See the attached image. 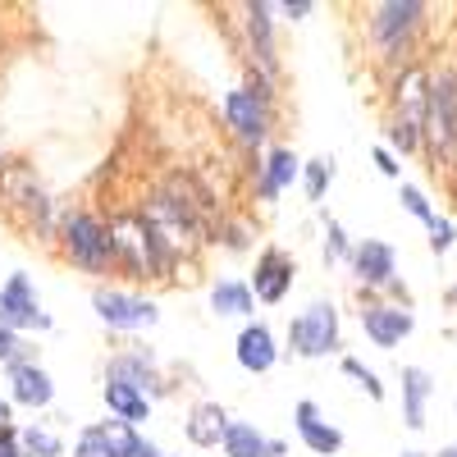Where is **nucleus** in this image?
I'll list each match as a JSON object with an SVG mask.
<instances>
[{"label":"nucleus","mask_w":457,"mask_h":457,"mask_svg":"<svg viewBox=\"0 0 457 457\" xmlns=\"http://www.w3.org/2000/svg\"><path fill=\"white\" fill-rule=\"evenodd\" d=\"M247 32H252V51L265 64V73L275 69V23H270V5H247Z\"/></svg>","instance_id":"nucleus-20"},{"label":"nucleus","mask_w":457,"mask_h":457,"mask_svg":"<svg viewBox=\"0 0 457 457\" xmlns=\"http://www.w3.org/2000/svg\"><path fill=\"white\" fill-rule=\"evenodd\" d=\"M284 14H288V19H302V14H312V0H288V5H284Z\"/></svg>","instance_id":"nucleus-33"},{"label":"nucleus","mask_w":457,"mask_h":457,"mask_svg":"<svg viewBox=\"0 0 457 457\" xmlns=\"http://www.w3.org/2000/svg\"><path fill=\"white\" fill-rule=\"evenodd\" d=\"M105 407L120 416V421H129V426H137V421H146V416H151V403H146L142 389H133V385H110V379H105Z\"/></svg>","instance_id":"nucleus-21"},{"label":"nucleus","mask_w":457,"mask_h":457,"mask_svg":"<svg viewBox=\"0 0 457 457\" xmlns=\"http://www.w3.org/2000/svg\"><path fill=\"white\" fill-rule=\"evenodd\" d=\"M23 453L28 457H60V439L51 435V430H23Z\"/></svg>","instance_id":"nucleus-25"},{"label":"nucleus","mask_w":457,"mask_h":457,"mask_svg":"<svg viewBox=\"0 0 457 457\" xmlns=\"http://www.w3.org/2000/svg\"><path fill=\"white\" fill-rule=\"evenodd\" d=\"M293 284V261L279 252V247H265L261 261H256V275H252V288L261 302H279Z\"/></svg>","instance_id":"nucleus-12"},{"label":"nucleus","mask_w":457,"mask_h":457,"mask_svg":"<svg viewBox=\"0 0 457 457\" xmlns=\"http://www.w3.org/2000/svg\"><path fill=\"white\" fill-rule=\"evenodd\" d=\"M288 348L297 357H325L338 348V312L334 302H312L302 316L288 320Z\"/></svg>","instance_id":"nucleus-4"},{"label":"nucleus","mask_w":457,"mask_h":457,"mask_svg":"<svg viewBox=\"0 0 457 457\" xmlns=\"http://www.w3.org/2000/svg\"><path fill=\"white\" fill-rule=\"evenodd\" d=\"M297 170H302V165H297L293 151H284V146L270 151V156H265V165H261V197H265V202H275L284 187L297 179Z\"/></svg>","instance_id":"nucleus-18"},{"label":"nucleus","mask_w":457,"mask_h":457,"mask_svg":"<svg viewBox=\"0 0 457 457\" xmlns=\"http://www.w3.org/2000/svg\"><path fill=\"white\" fill-rule=\"evenodd\" d=\"M430 394H435L430 375H426L421 366H403V416H407L411 430L426 426V403H430Z\"/></svg>","instance_id":"nucleus-17"},{"label":"nucleus","mask_w":457,"mask_h":457,"mask_svg":"<svg viewBox=\"0 0 457 457\" xmlns=\"http://www.w3.org/2000/svg\"><path fill=\"white\" fill-rule=\"evenodd\" d=\"M297 435H302V444H307L312 453H320V457H329V453L343 448V435L329 421H320L316 403H297Z\"/></svg>","instance_id":"nucleus-14"},{"label":"nucleus","mask_w":457,"mask_h":457,"mask_svg":"<svg viewBox=\"0 0 457 457\" xmlns=\"http://www.w3.org/2000/svg\"><path fill=\"white\" fill-rule=\"evenodd\" d=\"M0 325L5 329H51V316L37 302V288L28 275H10V284L0 288Z\"/></svg>","instance_id":"nucleus-9"},{"label":"nucleus","mask_w":457,"mask_h":457,"mask_svg":"<svg viewBox=\"0 0 457 457\" xmlns=\"http://www.w3.org/2000/svg\"><path fill=\"white\" fill-rule=\"evenodd\" d=\"M398 202H403V211L407 215H416V220H426V224H435L439 215H435V206L426 202V193L421 187H411V183H403V193H398Z\"/></svg>","instance_id":"nucleus-24"},{"label":"nucleus","mask_w":457,"mask_h":457,"mask_svg":"<svg viewBox=\"0 0 457 457\" xmlns=\"http://www.w3.org/2000/svg\"><path fill=\"white\" fill-rule=\"evenodd\" d=\"M453 238H457L453 220H435V224H430V247H435V252H448V247H453Z\"/></svg>","instance_id":"nucleus-29"},{"label":"nucleus","mask_w":457,"mask_h":457,"mask_svg":"<svg viewBox=\"0 0 457 457\" xmlns=\"http://www.w3.org/2000/svg\"><path fill=\"white\" fill-rule=\"evenodd\" d=\"M60 243H64V256L73 265H83V270L101 275L110 270V261H114V243H110V224H101L96 215L87 211H73L60 220Z\"/></svg>","instance_id":"nucleus-3"},{"label":"nucleus","mask_w":457,"mask_h":457,"mask_svg":"<svg viewBox=\"0 0 457 457\" xmlns=\"http://www.w3.org/2000/svg\"><path fill=\"white\" fill-rule=\"evenodd\" d=\"M411 312H403V307H389V302H370V307L361 312V329H366V338L375 343V348H394V343H403L407 334H411Z\"/></svg>","instance_id":"nucleus-10"},{"label":"nucleus","mask_w":457,"mask_h":457,"mask_svg":"<svg viewBox=\"0 0 457 457\" xmlns=\"http://www.w3.org/2000/svg\"><path fill=\"white\" fill-rule=\"evenodd\" d=\"M275 357H279V348H275V334L265 329V325H247V329L238 334V366H243V370L265 375V370L275 366Z\"/></svg>","instance_id":"nucleus-13"},{"label":"nucleus","mask_w":457,"mask_h":457,"mask_svg":"<svg viewBox=\"0 0 457 457\" xmlns=\"http://www.w3.org/2000/svg\"><path fill=\"white\" fill-rule=\"evenodd\" d=\"M0 457H28L23 453V435L14 426H0Z\"/></svg>","instance_id":"nucleus-30"},{"label":"nucleus","mask_w":457,"mask_h":457,"mask_svg":"<svg viewBox=\"0 0 457 457\" xmlns=\"http://www.w3.org/2000/svg\"><path fill=\"white\" fill-rule=\"evenodd\" d=\"M325 252H329V256H343V252H348V243H343V228H338V224H329V243H325Z\"/></svg>","instance_id":"nucleus-31"},{"label":"nucleus","mask_w":457,"mask_h":457,"mask_svg":"<svg viewBox=\"0 0 457 457\" xmlns=\"http://www.w3.org/2000/svg\"><path fill=\"white\" fill-rule=\"evenodd\" d=\"M228 426H234V421L224 416L220 403H202V407L193 411V421H187V439L202 444V448H211V444H224Z\"/></svg>","instance_id":"nucleus-19"},{"label":"nucleus","mask_w":457,"mask_h":457,"mask_svg":"<svg viewBox=\"0 0 457 457\" xmlns=\"http://www.w3.org/2000/svg\"><path fill=\"white\" fill-rule=\"evenodd\" d=\"M10 389H14V403L23 407H46L55 398V385H51V375L42 366H10Z\"/></svg>","instance_id":"nucleus-15"},{"label":"nucleus","mask_w":457,"mask_h":457,"mask_svg":"<svg viewBox=\"0 0 457 457\" xmlns=\"http://www.w3.org/2000/svg\"><path fill=\"white\" fill-rule=\"evenodd\" d=\"M224 120H228V129H234L247 146H256V142L265 137V129H270V92H265L261 83H256V87L228 92V101H224Z\"/></svg>","instance_id":"nucleus-7"},{"label":"nucleus","mask_w":457,"mask_h":457,"mask_svg":"<svg viewBox=\"0 0 457 457\" xmlns=\"http://www.w3.org/2000/svg\"><path fill=\"white\" fill-rule=\"evenodd\" d=\"M0 361L5 366H28V343L14 329H5V325H0Z\"/></svg>","instance_id":"nucleus-27"},{"label":"nucleus","mask_w":457,"mask_h":457,"mask_svg":"<svg viewBox=\"0 0 457 457\" xmlns=\"http://www.w3.org/2000/svg\"><path fill=\"white\" fill-rule=\"evenodd\" d=\"M211 312L215 316H252V288L238 279H220L211 288Z\"/></svg>","instance_id":"nucleus-22"},{"label":"nucleus","mask_w":457,"mask_h":457,"mask_svg":"<svg viewBox=\"0 0 457 457\" xmlns=\"http://www.w3.org/2000/svg\"><path fill=\"white\" fill-rule=\"evenodd\" d=\"M110 243H114V261H124L137 279H156L165 270V252H161L156 234H151L146 215H114Z\"/></svg>","instance_id":"nucleus-2"},{"label":"nucleus","mask_w":457,"mask_h":457,"mask_svg":"<svg viewBox=\"0 0 457 457\" xmlns=\"http://www.w3.org/2000/svg\"><path fill=\"white\" fill-rule=\"evenodd\" d=\"M329 179H334V165H329V161H312V165H307V197H312V202L325 197V183H329Z\"/></svg>","instance_id":"nucleus-28"},{"label":"nucleus","mask_w":457,"mask_h":457,"mask_svg":"<svg viewBox=\"0 0 457 457\" xmlns=\"http://www.w3.org/2000/svg\"><path fill=\"white\" fill-rule=\"evenodd\" d=\"M426 5L421 0H389V5H375L370 10V37L375 46L385 51L389 60H398L407 51V37L416 32V23H421Z\"/></svg>","instance_id":"nucleus-6"},{"label":"nucleus","mask_w":457,"mask_h":457,"mask_svg":"<svg viewBox=\"0 0 457 457\" xmlns=\"http://www.w3.org/2000/svg\"><path fill=\"white\" fill-rule=\"evenodd\" d=\"M5 421H10V403H5V398H0V426H5Z\"/></svg>","instance_id":"nucleus-34"},{"label":"nucleus","mask_w":457,"mask_h":457,"mask_svg":"<svg viewBox=\"0 0 457 457\" xmlns=\"http://www.w3.org/2000/svg\"><path fill=\"white\" fill-rule=\"evenodd\" d=\"M375 165H379V174H389V179H398V165H394V156L385 146H375Z\"/></svg>","instance_id":"nucleus-32"},{"label":"nucleus","mask_w":457,"mask_h":457,"mask_svg":"<svg viewBox=\"0 0 457 457\" xmlns=\"http://www.w3.org/2000/svg\"><path fill=\"white\" fill-rule=\"evenodd\" d=\"M353 270H357V279H361L366 288H398V279H394V247H389V243L366 238V243L353 252Z\"/></svg>","instance_id":"nucleus-11"},{"label":"nucleus","mask_w":457,"mask_h":457,"mask_svg":"<svg viewBox=\"0 0 457 457\" xmlns=\"http://www.w3.org/2000/svg\"><path fill=\"white\" fill-rule=\"evenodd\" d=\"M73 457H161L156 444L142 439L129 421H105V426H87L79 435Z\"/></svg>","instance_id":"nucleus-5"},{"label":"nucleus","mask_w":457,"mask_h":457,"mask_svg":"<svg viewBox=\"0 0 457 457\" xmlns=\"http://www.w3.org/2000/svg\"><path fill=\"white\" fill-rule=\"evenodd\" d=\"M426 142L435 170H457V73L444 69L430 79V105H426Z\"/></svg>","instance_id":"nucleus-1"},{"label":"nucleus","mask_w":457,"mask_h":457,"mask_svg":"<svg viewBox=\"0 0 457 457\" xmlns=\"http://www.w3.org/2000/svg\"><path fill=\"white\" fill-rule=\"evenodd\" d=\"M105 379H110V385H133V389L146 394V385H151V357H142V353L114 357L110 370H105Z\"/></svg>","instance_id":"nucleus-23"},{"label":"nucleus","mask_w":457,"mask_h":457,"mask_svg":"<svg viewBox=\"0 0 457 457\" xmlns=\"http://www.w3.org/2000/svg\"><path fill=\"white\" fill-rule=\"evenodd\" d=\"M343 370H348V375L357 379V385H361V389H366L375 403H385V385H379V375H375V370H366L357 357H343Z\"/></svg>","instance_id":"nucleus-26"},{"label":"nucleus","mask_w":457,"mask_h":457,"mask_svg":"<svg viewBox=\"0 0 457 457\" xmlns=\"http://www.w3.org/2000/svg\"><path fill=\"white\" fill-rule=\"evenodd\" d=\"M435 457H457V444H448V448H439Z\"/></svg>","instance_id":"nucleus-35"},{"label":"nucleus","mask_w":457,"mask_h":457,"mask_svg":"<svg viewBox=\"0 0 457 457\" xmlns=\"http://www.w3.org/2000/svg\"><path fill=\"white\" fill-rule=\"evenodd\" d=\"M403 457H426V453H403Z\"/></svg>","instance_id":"nucleus-36"},{"label":"nucleus","mask_w":457,"mask_h":457,"mask_svg":"<svg viewBox=\"0 0 457 457\" xmlns=\"http://www.w3.org/2000/svg\"><path fill=\"white\" fill-rule=\"evenodd\" d=\"M224 457H284V444L279 439H265L256 426H243L234 421L224 435Z\"/></svg>","instance_id":"nucleus-16"},{"label":"nucleus","mask_w":457,"mask_h":457,"mask_svg":"<svg viewBox=\"0 0 457 457\" xmlns=\"http://www.w3.org/2000/svg\"><path fill=\"white\" fill-rule=\"evenodd\" d=\"M92 307H96V316L110 329H146V325L161 320L156 302H146L137 293H120V288H96L92 293Z\"/></svg>","instance_id":"nucleus-8"}]
</instances>
